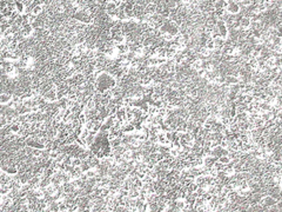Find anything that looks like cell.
I'll return each instance as SVG.
<instances>
[{
	"label": "cell",
	"instance_id": "cell-27",
	"mask_svg": "<svg viewBox=\"0 0 282 212\" xmlns=\"http://www.w3.org/2000/svg\"><path fill=\"white\" fill-rule=\"evenodd\" d=\"M89 133H91V131H88L87 129H85V127H84V129H82V131H81V133L79 134V137L80 138H82V139H86L88 136H89Z\"/></svg>",
	"mask_w": 282,
	"mask_h": 212
},
{
	"label": "cell",
	"instance_id": "cell-11",
	"mask_svg": "<svg viewBox=\"0 0 282 212\" xmlns=\"http://www.w3.org/2000/svg\"><path fill=\"white\" fill-rule=\"evenodd\" d=\"M14 5H15V11H17L19 14L25 13V9H26V6H25V4H24V2H21V1H14Z\"/></svg>",
	"mask_w": 282,
	"mask_h": 212
},
{
	"label": "cell",
	"instance_id": "cell-5",
	"mask_svg": "<svg viewBox=\"0 0 282 212\" xmlns=\"http://www.w3.org/2000/svg\"><path fill=\"white\" fill-rule=\"evenodd\" d=\"M226 11L228 12L229 14H238L240 12V6L236 2H229V4H227Z\"/></svg>",
	"mask_w": 282,
	"mask_h": 212
},
{
	"label": "cell",
	"instance_id": "cell-16",
	"mask_svg": "<svg viewBox=\"0 0 282 212\" xmlns=\"http://www.w3.org/2000/svg\"><path fill=\"white\" fill-rule=\"evenodd\" d=\"M77 119H78V122H79L81 125H85V123L87 122V117H86V115H85L82 111L77 115Z\"/></svg>",
	"mask_w": 282,
	"mask_h": 212
},
{
	"label": "cell",
	"instance_id": "cell-9",
	"mask_svg": "<svg viewBox=\"0 0 282 212\" xmlns=\"http://www.w3.org/2000/svg\"><path fill=\"white\" fill-rule=\"evenodd\" d=\"M12 100V94L9 93H0V105H6Z\"/></svg>",
	"mask_w": 282,
	"mask_h": 212
},
{
	"label": "cell",
	"instance_id": "cell-24",
	"mask_svg": "<svg viewBox=\"0 0 282 212\" xmlns=\"http://www.w3.org/2000/svg\"><path fill=\"white\" fill-rule=\"evenodd\" d=\"M80 168H81V171H82V172H86L87 170L91 168V166H89V164H88L87 160H82V163H81V165H80Z\"/></svg>",
	"mask_w": 282,
	"mask_h": 212
},
{
	"label": "cell",
	"instance_id": "cell-12",
	"mask_svg": "<svg viewBox=\"0 0 282 212\" xmlns=\"http://www.w3.org/2000/svg\"><path fill=\"white\" fill-rule=\"evenodd\" d=\"M43 12H44V5H36V6H34V7L32 9V11H31V13L36 16V17L40 16Z\"/></svg>",
	"mask_w": 282,
	"mask_h": 212
},
{
	"label": "cell",
	"instance_id": "cell-14",
	"mask_svg": "<svg viewBox=\"0 0 282 212\" xmlns=\"http://www.w3.org/2000/svg\"><path fill=\"white\" fill-rule=\"evenodd\" d=\"M116 19L119 20V21H127V20H129L128 19V17L126 16V13L123 12V9H119V11H118V16H116Z\"/></svg>",
	"mask_w": 282,
	"mask_h": 212
},
{
	"label": "cell",
	"instance_id": "cell-3",
	"mask_svg": "<svg viewBox=\"0 0 282 212\" xmlns=\"http://www.w3.org/2000/svg\"><path fill=\"white\" fill-rule=\"evenodd\" d=\"M43 97H44L48 103H55V101H58V99H57V88H55V86H53L50 91H47Z\"/></svg>",
	"mask_w": 282,
	"mask_h": 212
},
{
	"label": "cell",
	"instance_id": "cell-15",
	"mask_svg": "<svg viewBox=\"0 0 282 212\" xmlns=\"http://www.w3.org/2000/svg\"><path fill=\"white\" fill-rule=\"evenodd\" d=\"M214 44H215V48H220L221 50V48L225 46V39L219 37V38L214 39Z\"/></svg>",
	"mask_w": 282,
	"mask_h": 212
},
{
	"label": "cell",
	"instance_id": "cell-13",
	"mask_svg": "<svg viewBox=\"0 0 282 212\" xmlns=\"http://www.w3.org/2000/svg\"><path fill=\"white\" fill-rule=\"evenodd\" d=\"M239 81H240L239 77H235V76H226V81H225V83H227L229 85H234V84H238Z\"/></svg>",
	"mask_w": 282,
	"mask_h": 212
},
{
	"label": "cell",
	"instance_id": "cell-30",
	"mask_svg": "<svg viewBox=\"0 0 282 212\" xmlns=\"http://www.w3.org/2000/svg\"><path fill=\"white\" fill-rule=\"evenodd\" d=\"M253 94H245V103L246 104H250L253 103Z\"/></svg>",
	"mask_w": 282,
	"mask_h": 212
},
{
	"label": "cell",
	"instance_id": "cell-31",
	"mask_svg": "<svg viewBox=\"0 0 282 212\" xmlns=\"http://www.w3.org/2000/svg\"><path fill=\"white\" fill-rule=\"evenodd\" d=\"M148 140L150 141V144H159L158 134H156V136H150V137H148Z\"/></svg>",
	"mask_w": 282,
	"mask_h": 212
},
{
	"label": "cell",
	"instance_id": "cell-1",
	"mask_svg": "<svg viewBox=\"0 0 282 212\" xmlns=\"http://www.w3.org/2000/svg\"><path fill=\"white\" fill-rule=\"evenodd\" d=\"M95 90L97 92H100V93H104L107 90H111L116 85V79L112 74H109L108 72H102L100 73L97 77V80H95Z\"/></svg>",
	"mask_w": 282,
	"mask_h": 212
},
{
	"label": "cell",
	"instance_id": "cell-28",
	"mask_svg": "<svg viewBox=\"0 0 282 212\" xmlns=\"http://www.w3.org/2000/svg\"><path fill=\"white\" fill-rule=\"evenodd\" d=\"M41 151L40 149H32V157H34V158H39V157H41Z\"/></svg>",
	"mask_w": 282,
	"mask_h": 212
},
{
	"label": "cell",
	"instance_id": "cell-7",
	"mask_svg": "<svg viewBox=\"0 0 282 212\" xmlns=\"http://www.w3.org/2000/svg\"><path fill=\"white\" fill-rule=\"evenodd\" d=\"M86 160L88 161V164H89V166H91V168H98V166H99V164H100V159L98 158L95 154H93V153H92V154H91Z\"/></svg>",
	"mask_w": 282,
	"mask_h": 212
},
{
	"label": "cell",
	"instance_id": "cell-6",
	"mask_svg": "<svg viewBox=\"0 0 282 212\" xmlns=\"http://www.w3.org/2000/svg\"><path fill=\"white\" fill-rule=\"evenodd\" d=\"M239 24H240V28L241 30H247L250 27V19L247 17H240L239 18Z\"/></svg>",
	"mask_w": 282,
	"mask_h": 212
},
{
	"label": "cell",
	"instance_id": "cell-8",
	"mask_svg": "<svg viewBox=\"0 0 282 212\" xmlns=\"http://www.w3.org/2000/svg\"><path fill=\"white\" fill-rule=\"evenodd\" d=\"M112 40L115 43V45H119V44H123L126 41V35L123 32H120L118 34H115L114 37H112Z\"/></svg>",
	"mask_w": 282,
	"mask_h": 212
},
{
	"label": "cell",
	"instance_id": "cell-29",
	"mask_svg": "<svg viewBox=\"0 0 282 212\" xmlns=\"http://www.w3.org/2000/svg\"><path fill=\"white\" fill-rule=\"evenodd\" d=\"M169 154H170L172 157L176 158V157H177V154H179V149H176V147H172V149H169Z\"/></svg>",
	"mask_w": 282,
	"mask_h": 212
},
{
	"label": "cell",
	"instance_id": "cell-2",
	"mask_svg": "<svg viewBox=\"0 0 282 212\" xmlns=\"http://www.w3.org/2000/svg\"><path fill=\"white\" fill-rule=\"evenodd\" d=\"M216 27H218V31H219V33H220V37L221 38H223V39H226L227 37H228V27L226 26V23L222 20V19H218V21H216Z\"/></svg>",
	"mask_w": 282,
	"mask_h": 212
},
{
	"label": "cell",
	"instance_id": "cell-18",
	"mask_svg": "<svg viewBox=\"0 0 282 212\" xmlns=\"http://www.w3.org/2000/svg\"><path fill=\"white\" fill-rule=\"evenodd\" d=\"M132 153L133 151L131 150H126L125 152H123L122 154H121V157H122L123 160H126V161H129L131 159H132Z\"/></svg>",
	"mask_w": 282,
	"mask_h": 212
},
{
	"label": "cell",
	"instance_id": "cell-23",
	"mask_svg": "<svg viewBox=\"0 0 282 212\" xmlns=\"http://www.w3.org/2000/svg\"><path fill=\"white\" fill-rule=\"evenodd\" d=\"M158 115L165 119V118L167 117V110H166V107H160L158 111Z\"/></svg>",
	"mask_w": 282,
	"mask_h": 212
},
{
	"label": "cell",
	"instance_id": "cell-22",
	"mask_svg": "<svg viewBox=\"0 0 282 212\" xmlns=\"http://www.w3.org/2000/svg\"><path fill=\"white\" fill-rule=\"evenodd\" d=\"M82 163V160L79 158V157H72V166L77 168V166H80Z\"/></svg>",
	"mask_w": 282,
	"mask_h": 212
},
{
	"label": "cell",
	"instance_id": "cell-21",
	"mask_svg": "<svg viewBox=\"0 0 282 212\" xmlns=\"http://www.w3.org/2000/svg\"><path fill=\"white\" fill-rule=\"evenodd\" d=\"M253 124H254V127H255V129H260V127H262V126H263L264 120L263 119H261V118H256Z\"/></svg>",
	"mask_w": 282,
	"mask_h": 212
},
{
	"label": "cell",
	"instance_id": "cell-4",
	"mask_svg": "<svg viewBox=\"0 0 282 212\" xmlns=\"http://www.w3.org/2000/svg\"><path fill=\"white\" fill-rule=\"evenodd\" d=\"M33 31H34V28L32 27L31 24H28V23H27V24H22L21 27H20V32H21V34L24 35L25 38H29V37H32Z\"/></svg>",
	"mask_w": 282,
	"mask_h": 212
},
{
	"label": "cell",
	"instance_id": "cell-26",
	"mask_svg": "<svg viewBox=\"0 0 282 212\" xmlns=\"http://www.w3.org/2000/svg\"><path fill=\"white\" fill-rule=\"evenodd\" d=\"M213 166L216 168L218 171H223V170H225V168H226V165H223V164H222V163H220L219 160H216V161L214 163V165H213Z\"/></svg>",
	"mask_w": 282,
	"mask_h": 212
},
{
	"label": "cell",
	"instance_id": "cell-20",
	"mask_svg": "<svg viewBox=\"0 0 282 212\" xmlns=\"http://www.w3.org/2000/svg\"><path fill=\"white\" fill-rule=\"evenodd\" d=\"M205 47H206L207 50H209V51H213V50L215 48L214 40H213V39H208V40H207V43H206V45H205Z\"/></svg>",
	"mask_w": 282,
	"mask_h": 212
},
{
	"label": "cell",
	"instance_id": "cell-25",
	"mask_svg": "<svg viewBox=\"0 0 282 212\" xmlns=\"http://www.w3.org/2000/svg\"><path fill=\"white\" fill-rule=\"evenodd\" d=\"M218 160H219L220 163H222L223 165H227L229 161H230V158H229L228 156H220V157L218 158Z\"/></svg>",
	"mask_w": 282,
	"mask_h": 212
},
{
	"label": "cell",
	"instance_id": "cell-32",
	"mask_svg": "<svg viewBox=\"0 0 282 212\" xmlns=\"http://www.w3.org/2000/svg\"><path fill=\"white\" fill-rule=\"evenodd\" d=\"M205 73H206V71L202 70V69H200V70L196 71V76H198L199 78H203V77H205Z\"/></svg>",
	"mask_w": 282,
	"mask_h": 212
},
{
	"label": "cell",
	"instance_id": "cell-33",
	"mask_svg": "<svg viewBox=\"0 0 282 212\" xmlns=\"http://www.w3.org/2000/svg\"><path fill=\"white\" fill-rule=\"evenodd\" d=\"M216 177H218L219 179H222V178H225V177H226V173H225V171H218V175H216Z\"/></svg>",
	"mask_w": 282,
	"mask_h": 212
},
{
	"label": "cell",
	"instance_id": "cell-17",
	"mask_svg": "<svg viewBox=\"0 0 282 212\" xmlns=\"http://www.w3.org/2000/svg\"><path fill=\"white\" fill-rule=\"evenodd\" d=\"M7 125H9L7 117H6L5 115H0V129H5Z\"/></svg>",
	"mask_w": 282,
	"mask_h": 212
},
{
	"label": "cell",
	"instance_id": "cell-10",
	"mask_svg": "<svg viewBox=\"0 0 282 212\" xmlns=\"http://www.w3.org/2000/svg\"><path fill=\"white\" fill-rule=\"evenodd\" d=\"M155 11H156V6H155L153 2H150V4H147V5L145 6V13H146V14L152 16V14L155 13Z\"/></svg>",
	"mask_w": 282,
	"mask_h": 212
},
{
	"label": "cell",
	"instance_id": "cell-19",
	"mask_svg": "<svg viewBox=\"0 0 282 212\" xmlns=\"http://www.w3.org/2000/svg\"><path fill=\"white\" fill-rule=\"evenodd\" d=\"M158 111H159V108L158 107H155V106L153 105H150L148 106V110H147V113L150 115H158Z\"/></svg>",
	"mask_w": 282,
	"mask_h": 212
}]
</instances>
